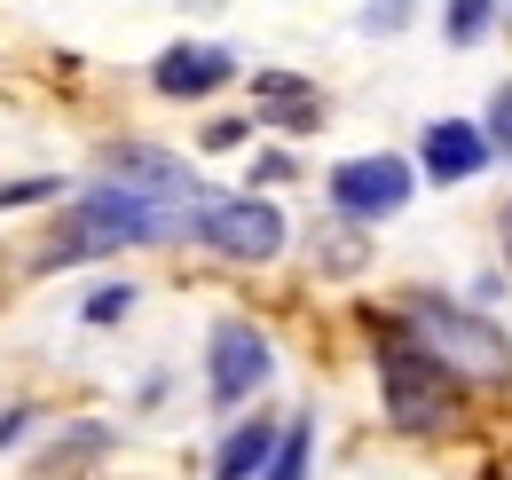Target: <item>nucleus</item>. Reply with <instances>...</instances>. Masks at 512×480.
<instances>
[{
  "mask_svg": "<svg viewBox=\"0 0 512 480\" xmlns=\"http://www.w3.org/2000/svg\"><path fill=\"white\" fill-rule=\"evenodd\" d=\"M190 237V205L174 197H150V189H127V181H87L56 213V229L40 244V268H79V260H119V252H142V244H174Z\"/></svg>",
  "mask_w": 512,
  "mask_h": 480,
  "instance_id": "obj_1",
  "label": "nucleus"
},
{
  "mask_svg": "<svg viewBox=\"0 0 512 480\" xmlns=\"http://www.w3.org/2000/svg\"><path fill=\"white\" fill-rule=\"evenodd\" d=\"M371 362H379V402H386L394 433H410V441L457 433V418H465V378L426 355L402 331V315H371Z\"/></svg>",
  "mask_w": 512,
  "mask_h": 480,
  "instance_id": "obj_2",
  "label": "nucleus"
},
{
  "mask_svg": "<svg viewBox=\"0 0 512 480\" xmlns=\"http://www.w3.org/2000/svg\"><path fill=\"white\" fill-rule=\"evenodd\" d=\"M394 315H402V331L442 362V370H457L465 386H505L512 378V339H505V323H489L481 307L442 300V292H410Z\"/></svg>",
  "mask_w": 512,
  "mask_h": 480,
  "instance_id": "obj_3",
  "label": "nucleus"
},
{
  "mask_svg": "<svg viewBox=\"0 0 512 480\" xmlns=\"http://www.w3.org/2000/svg\"><path fill=\"white\" fill-rule=\"evenodd\" d=\"M190 237L205 244L213 260H229V268H268V260H284L292 221H284V205L260 197V189H205L190 205Z\"/></svg>",
  "mask_w": 512,
  "mask_h": 480,
  "instance_id": "obj_4",
  "label": "nucleus"
},
{
  "mask_svg": "<svg viewBox=\"0 0 512 480\" xmlns=\"http://www.w3.org/2000/svg\"><path fill=\"white\" fill-rule=\"evenodd\" d=\"M323 197H331L339 221L379 229V221H394V213L418 197V166L394 158V150H355V158H339V166L323 174Z\"/></svg>",
  "mask_w": 512,
  "mask_h": 480,
  "instance_id": "obj_5",
  "label": "nucleus"
},
{
  "mask_svg": "<svg viewBox=\"0 0 512 480\" xmlns=\"http://www.w3.org/2000/svg\"><path fill=\"white\" fill-rule=\"evenodd\" d=\"M268 378H276V339L253 315H221L205 331V402L213 410H245Z\"/></svg>",
  "mask_w": 512,
  "mask_h": 480,
  "instance_id": "obj_6",
  "label": "nucleus"
},
{
  "mask_svg": "<svg viewBox=\"0 0 512 480\" xmlns=\"http://www.w3.org/2000/svg\"><path fill=\"white\" fill-rule=\"evenodd\" d=\"M229 79H237V56L221 40H174L150 56V95H166V103H205Z\"/></svg>",
  "mask_w": 512,
  "mask_h": 480,
  "instance_id": "obj_7",
  "label": "nucleus"
},
{
  "mask_svg": "<svg viewBox=\"0 0 512 480\" xmlns=\"http://www.w3.org/2000/svg\"><path fill=\"white\" fill-rule=\"evenodd\" d=\"M497 166V150H489V134L481 119H434L418 134V174L434 181V189H457V181H481Z\"/></svg>",
  "mask_w": 512,
  "mask_h": 480,
  "instance_id": "obj_8",
  "label": "nucleus"
},
{
  "mask_svg": "<svg viewBox=\"0 0 512 480\" xmlns=\"http://www.w3.org/2000/svg\"><path fill=\"white\" fill-rule=\"evenodd\" d=\"M253 126L276 134H316L323 126V87L300 71H253Z\"/></svg>",
  "mask_w": 512,
  "mask_h": 480,
  "instance_id": "obj_9",
  "label": "nucleus"
},
{
  "mask_svg": "<svg viewBox=\"0 0 512 480\" xmlns=\"http://www.w3.org/2000/svg\"><path fill=\"white\" fill-rule=\"evenodd\" d=\"M276 425L284 418H268V410L237 418L221 433V449H213V480H260L268 473V449H276Z\"/></svg>",
  "mask_w": 512,
  "mask_h": 480,
  "instance_id": "obj_10",
  "label": "nucleus"
},
{
  "mask_svg": "<svg viewBox=\"0 0 512 480\" xmlns=\"http://www.w3.org/2000/svg\"><path fill=\"white\" fill-rule=\"evenodd\" d=\"M308 465H316V418L292 410V418L276 425V449H268V473L260 480H308Z\"/></svg>",
  "mask_w": 512,
  "mask_h": 480,
  "instance_id": "obj_11",
  "label": "nucleus"
},
{
  "mask_svg": "<svg viewBox=\"0 0 512 480\" xmlns=\"http://www.w3.org/2000/svg\"><path fill=\"white\" fill-rule=\"evenodd\" d=\"M497 24H505V8H497V0H442V32H449V48H481Z\"/></svg>",
  "mask_w": 512,
  "mask_h": 480,
  "instance_id": "obj_12",
  "label": "nucleus"
},
{
  "mask_svg": "<svg viewBox=\"0 0 512 480\" xmlns=\"http://www.w3.org/2000/svg\"><path fill=\"white\" fill-rule=\"evenodd\" d=\"M134 300H142L134 284H95V292L79 300V323H95V331H111L119 315H134Z\"/></svg>",
  "mask_w": 512,
  "mask_h": 480,
  "instance_id": "obj_13",
  "label": "nucleus"
},
{
  "mask_svg": "<svg viewBox=\"0 0 512 480\" xmlns=\"http://www.w3.org/2000/svg\"><path fill=\"white\" fill-rule=\"evenodd\" d=\"M402 24H410V0H363V16H355L363 40H394Z\"/></svg>",
  "mask_w": 512,
  "mask_h": 480,
  "instance_id": "obj_14",
  "label": "nucleus"
},
{
  "mask_svg": "<svg viewBox=\"0 0 512 480\" xmlns=\"http://www.w3.org/2000/svg\"><path fill=\"white\" fill-rule=\"evenodd\" d=\"M481 134H489V150H497V158H512V79H505V87H489Z\"/></svg>",
  "mask_w": 512,
  "mask_h": 480,
  "instance_id": "obj_15",
  "label": "nucleus"
},
{
  "mask_svg": "<svg viewBox=\"0 0 512 480\" xmlns=\"http://www.w3.org/2000/svg\"><path fill=\"white\" fill-rule=\"evenodd\" d=\"M40 197H64V181H56V174H32V181H0V213H24V205H40Z\"/></svg>",
  "mask_w": 512,
  "mask_h": 480,
  "instance_id": "obj_16",
  "label": "nucleus"
},
{
  "mask_svg": "<svg viewBox=\"0 0 512 480\" xmlns=\"http://www.w3.org/2000/svg\"><path fill=\"white\" fill-rule=\"evenodd\" d=\"M245 134H253V119H213L205 134H197V142H205V150H237Z\"/></svg>",
  "mask_w": 512,
  "mask_h": 480,
  "instance_id": "obj_17",
  "label": "nucleus"
},
{
  "mask_svg": "<svg viewBox=\"0 0 512 480\" xmlns=\"http://www.w3.org/2000/svg\"><path fill=\"white\" fill-rule=\"evenodd\" d=\"M24 433H32V410H24V402H16V410H0V449H16Z\"/></svg>",
  "mask_w": 512,
  "mask_h": 480,
  "instance_id": "obj_18",
  "label": "nucleus"
},
{
  "mask_svg": "<svg viewBox=\"0 0 512 480\" xmlns=\"http://www.w3.org/2000/svg\"><path fill=\"white\" fill-rule=\"evenodd\" d=\"M253 181H292V158H284V150H260V166H253Z\"/></svg>",
  "mask_w": 512,
  "mask_h": 480,
  "instance_id": "obj_19",
  "label": "nucleus"
},
{
  "mask_svg": "<svg viewBox=\"0 0 512 480\" xmlns=\"http://www.w3.org/2000/svg\"><path fill=\"white\" fill-rule=\"evenodd\" d=\"M505 268H512V205H505Z\"/></svg>",
  "mask_w": 512,
  "mask_h": 480,
  "instance_id": "obj_20",
  "label": "nucleus"
},
{
  "mask_svg": "<svg viewBox=\"0 0 512 480\" xmlns=\"http://www.w3.org/2000/svg\"><path fill=\"white\" fill-rule=\"evenodd\" d=\"M497 8H505V24H512V0H497Z\"/></svg>",
  "mask_w": 512,
  "mask_h": 480,
  "instance_id": "obj_21",
  "label": "nucleus"
}]
</instances>
